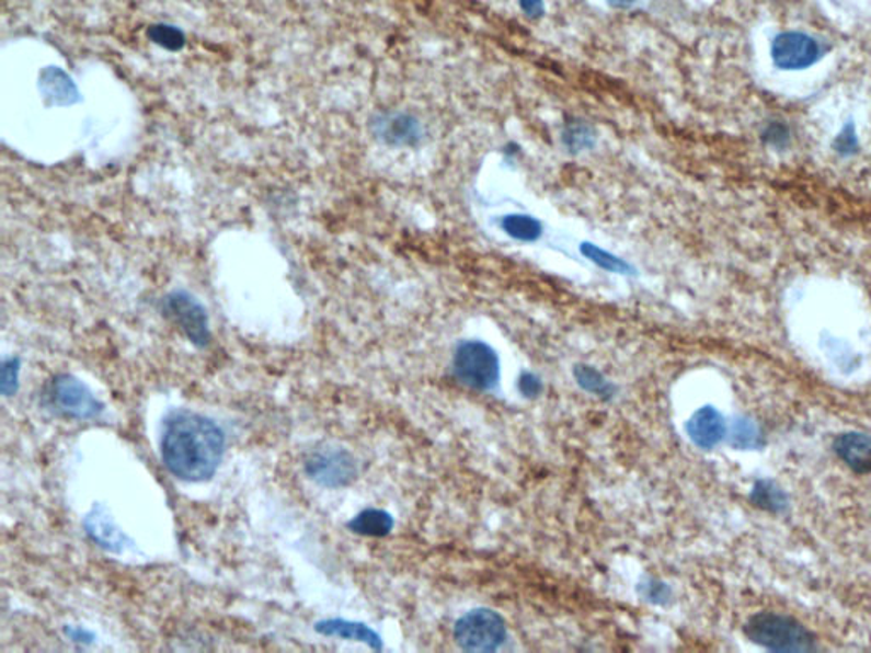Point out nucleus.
<instances>
[{"label": "nucleus", "instance_id": "nucleus-9", "mask_svg": "<svg viewBox=\"0 0 871 653\" xmlns=\"http://www.w3.org/2000/svg\"><path fill=\"white\" fill-rule=\"evenodd\" d=\"M775 64L783 70H800L811 67L821 57L818 43L803 33H783L771 46Z\"/></svg>", "mask_w": 871, "mask_h": 653}, {"label": "nucleus", "instance_id": "nucleus-21", "mask_svg": "<svg viewBox=\"0 0 871 653\" xmlns=\"http://www.w3.org/2000/svg\"><path fill=\"white\" fill-rule=\"evenodd\" d=\"M732 446L735 448H754L757 445L756 426L747 419H738L732 429Z\"/></svg>", "mask_w": 871, "mask_h": 653}, {"label": "nucleus", "instance_id": "nucleus-6", "mask_svg": "<svg viewBox=\"0 0 871 653\" xmlns=\"http://www.w3.org/2000/svg\"><path fill=\"white\" fill-rule=\"evenodd\" d=\"M162 312L174 325H177L191 344H195L199 350L208 347L211 341L208 313L193 295L184 289L169 293L162 298Z\"/></svg>", "mask_w": 871, "mask_h": 653}, {"label": "nucleus", "instance_id": "nucleus-10", "mask_svg": "<svg viewBox=\"0 0 871 653\" xmlns=\"http://www.w3.org/2000/svg\"><path fill=\"white\" fill-rule=\"evenodd\" d=\"M686 433L698 448L712 449L725 436V421L713 406H703L691 415Z\"/></svg>", "mask_w": 871, "mask_h": 653}, {"label": "nucleus", "instance_id": "nucleus-19", "mask_svg": "<svg viewBox=\"0 0 871 653\" xmlns=\"http://www.w3.org/2000/svg\"><path fill=\"white\" fill-rule=\"evenodd\" d=\"M21 366H23V363L18 356L5 357L4 362H2V368H0V393L5 399H11L20 390Z\"/></svg>", "mask_w": 871, "mask_h": 653}, {"label": "nucleus", "instance_id": "nucleus-24", "mask_svg": "<svg viewBox=\"0 0 871 653\" xmlns=\"http://www.w3.org/2000/svg\"><path fill=\"white\" fill-rule=\"evenodd\" d=\"M64 631H66L67 637H69V639L76 643H84V645H91V643L94 642L95 640L94 633H91V631L85 630V628L69 627V625H67V627L64 628Z\"/></svg>", "mask_w": 871, "mask_h": 653}, {"label": "nucleus", "instance_id": "nucleus-23", "mask_svg": "<svg viewBox=\"0 0 871 653\" xmlns=\"http://www.w3.org/2000/svg\"><path fill=\"white\" fill-rule=\"evenodd\" d=\"M541 390H543V385H541V380L537 375L529 371L523 373L522 378H519V391H522L523 397L537 399Z\"/></svg>", "mask_w": 871, "mask_h": 653}, {"label": "nucleus", "instance_id": "nucleus-12", "mask_svg": "<svg viewBox=\"0 0 871 653\" xmlns=\"http://www.w3.org/2000/svg\"><path fill=\"white\" fill-rule=\"evenodd\" d=\"M316 631L322 637H334V639L351 640V642L365 643L375 650L383 649L380 634L371 630L368 625L349 621V619H322L316 623Z\"/></svg>", "mask_w": 871, "mask_h": 653}, {"label": "nucleus", "instance_id": "nucleus-27", "mask_svg": "<svg viewBox=\"0 0 871 653\" xmlns=\"http://www.w3.org/2000/svg\"><path fill=\"white\" fill-rule=\"evenodd\" d=\"M609 2L617 8H628V5L635 4L637 0H609Z\"/></svg>", "mask_w": 871, "mask_h": 653}, {"label": "nucleus", "instance_id": "nucleus-22", "mask_svg": "<svg viewBox=\"0 0 871 653\" xmlns=\"http://www.w3.org/2000/svg\"><path fill=\"white\" fill-rule=\"evenodd\" d=\"M586 254L593 259L594 263H598L599 266L605 267L608 271H615V273H624L628 271V266L618 259L612 257V255L606 254V252L599 251L596 248H587Z\"/></svg>", "mask_w": 871, "mask_h": 653}, {"label": "nucleus", "instance_id": "nucleus-3", "mask_svg": "<svg viewBox=\"0 0 871 653\" xmlns=\"http://www.w3.org/2000/svg\"><path fill=\"white\" fill-rule=\"evenodd\" d=\"M454 373L465 387L479 391L494 390L501 378V363L495 351L488 344L465 341L455 353Z\"/></svg>", "mask_w": 871, "mask_h": 653}, {"label": "nucleus", "instance_id": "nucleus-4", "mask_svg": "<svg viewBox=\"0 0 871 653\" xmlns=\"http://www.w3.org/2000/svg\"><path fill=\"white\" fill-rule=\"evenodd\" d=\"M48 399L55 411L73 421H95L104 412V403L79 378L61 373L50 381Z\"/></svg>", "mask_w": 871, "mask_h": 653}, {"label": "nucleus", "instance_id": "nucleus-15", "mask_svg": "<svg viewBox=\"0 0 871 653\" xmlns=\"http://www.w3.org/2000/svg\"><path fill=\"white\" fill-rule=\"evenodd\" d=\"M378 135L390 144H408L417 135V125L408 116H389L377 123Z\"/></svg>", "mask_w": 871, "mask_h": 653}, {"label": "nucleus", "instance_id": "nucleus-8", "mask_svg": "<svg viewBox=\"0 0 871 653\" xmlns=\"http://www.w3.org/2000/svg\"><path fill=\"white\" fill-rule=\"evenodd\" d=\"M82 525L89 540L110 553L122 554L134 548V540L116 525L115 517L104 504L92 505Z\"/></svg>", "mask_w": 871, "mask_h": 653}, {"label": "nucleus", "instance_id": "nucleus-7", "mask_svg": "<svg viewBox=\"0 0 871 653\" xmlns=\"http://www.w3.org/2000/svg\"><path fill=\"white\" fill-rule=\"evenodd\" d=\"M305 473L319 485L341 489L356 479L358 468L346 449L324 448L310 452L305 460Z\"/></svg>", "mask_w": 871, "mask_h": 653}, {"label": "nucleus", "instance_id": "nucleus-16", "mask_svg": "<svg viewBox=\"0 0 871 653\" xmlns=\"http://www.w3.org/2000/svg\"><path fill=\"white\" fill-rule=\"evenodd\" d=\"M574 377L577 380L578 387L584 388L587 393L601 397V399H611L617 391V387L611 381L603 377V373L593 366L578 365L574 368Z\"/></svg>", "mask_w": 871, "mask_h": 653}, {"label": "nucleus", "instance_id": "nucleus-11", "mask_svg": "<svg viewBox=\"0 0 871 653\" xmlns=\"http://www.w3.org/2000/svg\"><path fill=\"white\" fill-rule=\"evenodd\" d=\"M834 451L855 473L871 471V437L861 433H845L834 439Z\"/></svg>", "mask_w": 871, "mask_h": 653}, {"label": "nucleus", "instance_id": "nucleus-20", "mask_svg": "<svg viewBox=\"0 0 871 653\" xmlns=\"http://www.w3.org/2000/svg\"><path fill=\"white\" fill-rule=\"evenodd\" d=\"M753 501L765 509L780 511L784 505V495L778 489H769L768 482H759L754 489Z\"/></svg>", "mask_w": 871, "mask_h": 653}, {"label": "nucleus", "instance_id": "nucleus-2", "mask_svg": "<svg viewBox=\"0 0 871 653\" xmlns=\"http://www.w3.org/2000/svg\"><path fill=\"white\" fill-rule=\"evenodd\" d=\"M744 633L750 642L772 652H812L815 637L790 616L777 612H757L750 616Z\"/></svg>", "mask_w": 871, "mask_h": 653}, {"label": "nucleus", "instance_id": "nucleus-1", "mask_svg": "<svg viewBox=\"0 0 871 653\" xmlns=\"http://www.w3.org/2000/svg\"><path fill=\"white\" fill-rule=\"evenodd\" d=\"M160 455L169 473L183 482L214 479L225 455V434L211 419L175 411L165 419Z\"/></svg>", "mask_w": 871, "mask_h": 653}, {"label": "nucleus", "instance_id": "nucleus-25", "mask_svg": "<svg viewBox=\"0 0 871 653\" xmlns=\"http://www.w3.org/2000/svg\"><path fill=\"white\" fill-rule=\"evenodd\" d=\"M667 594H669V591H667L666 585L655 582V584L647 585V593H645V597H649L651 600H655V603H661L664 597H667Z\"/></svg>", "mask_w": 871, "mask_h": 653}, {"label": "nucleus", "instance_id": "nucleus-17", "mask_svg": "<svg viewBox=\"0 0 871 653\" xmlns=\"http://www.w3.org/2000/svg\"><path fill=\"white\" fill-rule=\"evenodd\" d=\"M504 232L522 242H534L541 236V224L526 215H509L503 220Z\"/></svg>", "mask_w": 871, "mask_h": 653}, {"label": "nucleus", "instance_id": "nucleus-14", "mask_svg": "<svg viewBox=\"0 0 871 653\" xmlns=\"http://www.w3.org/2000/svg\"><path fill=\"white\" fill-rule=\"evenodd\" d=\"M393 526L396 520L392 514L374 507L362 511L347 523V529L354 535L368 536V538H383L392 532Z\"/></svg>", "mask_w": 871, "mask_h": 653}, {"label": "nucleus", "instance_id": "nucleus-18", "mask_svg": "<svg viewBox=\"0 0 871 653\" xmlns=\"http://www.w3.org/2000/svg\"><path fill=\"white\" fill-rule=\"evenodd\" d=\"M147 36H149L150 42L162 46L169 51L183 50L184 45H186V35L180 27L172 26V24H152L147 31Z\"/></svg>", "mask_w": 871, "mask_h": 653}, {"label": "nucleus", "instance_id": "nucleus-13", "mask_svg": "<svg viewBox=\"0 0 871 653\" xmlns=\"http://www.w3.org/2000/svg\"><path fill=\"white\" fill-rule=\"evenodd\" d=\"M39 89L51 106H72L80 101L76 82L58 67H48L39 73Z\"/></svg>", "mask_w": 871, "mask_h": 653}, {"label": "nucleus", "instance_id": "nucleus-26", "mask_svg": "<svg viewBox=\"0 0 871 653\" xmlns=\"http://www.w3.org/2000/svg\"><path fill=\"white\" fill-rule=\"evenodd\" d=\"M538 8H540V2H538V0H523V9L528 11L529 14H535Z\"/></svg>", "mask_w": 871, "mask_h": 653}, {"label": "nucleus", "instance_id": "nucleus-5", "mask_svg": "<svg viewBox=\"0 0 871 653\" xmlns=\"http://www.w3.org/2000/svg\"><path fill=\"white\" fill-rule=\"evenodd\" d=\"M506 639L504 619L491 609H473L455 625V640L467 652H494Z\"/></svg>", "mask_w": 871, "mask_h": 653}]
</instances>
